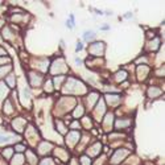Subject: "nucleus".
<instances>
[{
    "instance_id": "nucleus-1",
    "label": "nucleus",
    "mask_w": 165,
    "mask_h": 165,
    "mask_svg": "<svg viewBox=\"0 0 165 165\" xmlns=\"http://www.w3.org/2000/svg\"><path fill=\"white\" fill-rule=\"evenodd\" d=\"M95 37V33L94 32H85V36H83V38L85 40H90V38H94Z\"/></svg>"
},
{
    "instance_id": "nucleus-2",
    "label": "nucleus",
    "mask_w": 165,
    "mask_h": 165,
    "mask_svg": "<svg viewBox=\"0 0 165 165\" xmlns=\"http://www.w3.org/2000/svg\"><path fill=\"white\" fill-rule=\"evenodd\" d=\"M9 136H0V143H4V141H8L9 140Z\"/></svg>"
},
{
    "instance_id": "nucleus-3",
    "label": "nucleus",
    "mask_w": 165,
    "mask_h": 165,
    "mask_svg": "<svg viewBox=\"0 0 165 165\" xmlns=\"http://www.w3.org/2000/svg\"><path fill=\"white\" fill-rule=\"evenodd\" d=\"M78 50H82V44H78V45H77V52H78Z\"/></svg>"
}]
</instances>
